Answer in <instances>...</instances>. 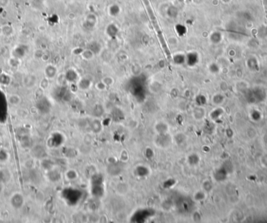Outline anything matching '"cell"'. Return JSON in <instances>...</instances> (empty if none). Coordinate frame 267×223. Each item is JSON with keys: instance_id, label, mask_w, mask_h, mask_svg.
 <instances>
[{"instance_id": "cell-1", "label": "cell", "mask_w": 267, "mask_h": 223, "mask_svg": "<svg viewBox=\"0 0 267 223\" xmlns=\"http://www.w3.org/2000/svg\"><path fill=\"white\" fill-rule=\"evenodd\" d=\"M143 2H144V6H145L147 13L148 14H149V19H150L152 25H153V28H154L155 31H156V34H157L158 38H159V41H160V44L161 45H162V49L164 50V52L166 53V55H167L168 59H171V55L170 52L169 48H168L167 46V43L166 41L165 38H164L163 34H162V30H161L160 26H159V24L157 18H156V15H155L154 10H153V7L151 6V4H150L149 0H143Z\"/></svg>"}, {"instance_id": "cell-2", "label": "cell", "mask_w": 267, "mask_h": 223, "mask_svg": "<svg viewBox=\"0 0 267 223\" xmlns=\"http://www.w3.org/2000/svg\"><path fill=\"white\" fill-rule=\"evenodd\" d=\"M121 9L118 4H112L108 7V13L111 16H116L120 14Z\"/></svg>"}, {"instance_id": "cell-3", "label": "cell", "mask_w": 267, "mask_h": 223, "mask_svg": "<svg viewBox=\"0 0 267 223\" xmlns=\"http://www.w3.org/2000/svg\"><path fill=\"white\" fill-rule=\"evenodd\" d=\"M85 26L88 28H92L95 26V24H97V17L94 14H88L86 17L85 22Z\"/></svg>"}, {"instance_id": "cell-4", "label": "cell", "mask_w": 267, "mask_h": 223, "mask_svg": "<svg viewBox=\"0 0 267 223\" xmlns=\"http://www.w3.org/2000/svg\"><path fill=\"white\" fill-rule=\"evenodd\" d=\"M118 31H119L118 28H117L115 24H111L108 25L106 28V32L107 35L111 37V38H114V37H116V35L117 34Z\"/></svg>"}, {"instance_id": "cell-5", "label": "cell", "mask_w": 267, "mask_h": 223, "mask_svg": "<svg viewBox=\"0 0 267 223\" xmlns=\"http://www.w3.org/2000/svg\"><path fill=\"white\" fill-rule=\"evenodd\" d=\"M82 55H83V57H84V59H89L92 58V56H93V53H92V51L86 50L82 53Z\"/></svg>"}, {"instance_id": "cell-6", "label": "cell", "mask_w": 267, "mask_h": 223, "mask_svg": "<svg viewBox=\"0 0 267 223\" xmlns=\"http://www.w3.org/2000/svg\"><path fill=\"white\" fill-rule=\"evenodd\" d=\"M176 31H177V33H178L179 34H180V31H182V34H184V33L186 32V28L184 26H183V25H177V26H176Z\"/></svg>"}, {"instance_id": "cell-7", "label": "cell", "mask_w": 267, "mask_h": 223, "mask_svg": "<svg viewBox=\"0 0 267 223\" xmlns=\"http://www.w3.org/2000/svg\"><path fill=\"white\" fill-rule=\"evenodd\" d=\"M177 56H178V60H180V54H178V55H177ZM174 60H175V62H177V64H180V63H182V62H184V58H182V62H180V61H177V59H174Z\"/></svg>"}]
</instances>
